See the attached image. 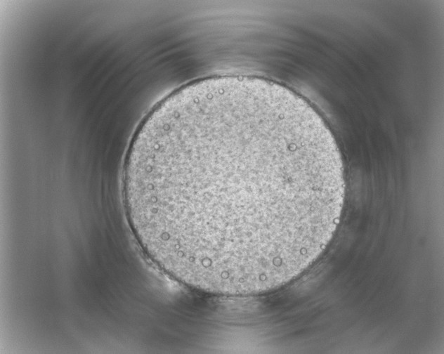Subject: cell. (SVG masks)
I'll return each instance as SVG.
<instances>
[{"instance_id": "6da1fadb", "label": "cell", "mask_w": 444, "mask_h": 354, "mask_svg": "<svg viewBox=\"0 0 444 354\" xmlns=\"http://www.w3.org/2000/svg\"><path fill=\"white\" fill-rule=\"evenodd\" d=\"M344 172L306 101L271 84L221 83L174 97L142 123L125 200L138 242L169 275L214 292L262 291L325 250Z\"/></svg>"}]
</instances>
